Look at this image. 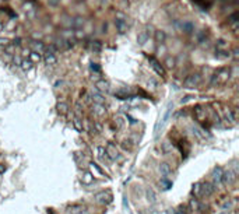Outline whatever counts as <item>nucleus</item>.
<instances>
[{"label":"nucleus","instance_id":"nucleus-34","mask_svg":"<svg viewBox=\"0 0 239 214\" xmlns=\"http://www.w3.org/2000/svg\"><path fill=\"white\" fill-rule=\"evenodd\" d=\"M10 45V42H8V39L7 38H0V46H8Z\"/></svg>","mask_w":239,"mask_h":214},{"label":"nucleus","instance_id":"nucleus-44","mask_svg":"<svg viewBox=\"0 0 239 214\" xmlns=\"http://www.w3.org/2000/svg\"><path fill=\"white\" fill-rule=\"evenodd\" d=\"M176 214H178V213H176Z\"/></svg>","mask_w":239,"mask_h":214},{"label":"nucleus","instance_id":"nucleus-13","mask_svg":"<svg viewBox=\"0 0 239 214\" xmlns=\"http://www.w3.org/2000/svg\"><path fill=\"white\" fill-rule=\"evenodd\" d=\"M69 213L70 214H88V210L82 206H71L69 207Z\"/></svg>","mask_w":239,"mask_h":214},{"label":"nucleus","instance_id":"nucleus-16","mask_svg":"<svg viewBox=\"0 0 239 214\" xmlns=\"http://www.w3.org/2000/svg\"><path fill=\"white\" fill-rule=\"evenodd\" d=\"M73 126L77 132H82L84 130V125H82V119L80 116H74L73 118Z\"/></svg>","mask_w":239,"mask_h":214},{"label":"nucleus","instance_id":"nucleus-41","mask_svg":"<svg viewBox=\"0 0 239 214\" xmlns=\"http://www.w3.org/2000/svg\"><path fill=\"white\" fill-rule=\"evenodd\" d=\"M4 171H6V167L3 164H0V174H4Z\"/></svg>","mask_w":239,"mask_h":214},{"label":"nucleus","instance_id":"nucleus-14","mask_svg":"<svg viewBox=\"0 0 239 214\" xmlns=\"http://www.w3.org/2000/svg\"><path fill=\"white\" fill-rule=\"evenodd\" d=\"M92 112L97 115V116H104L105 113H106V109L104 105H99V104H94V107H92Z\"/></svg>","mask_w":239,"mask_h":214},{"label":"nucleus","instance_id":"nucleus-15","mask_svg":"<svg viewBox=\"0 0 239 214\" xmlns=\"http://www.w3.org/2000/svg\"><path fill=\"white\" fill-rule=\"evenodd\" d=\"M195 116L197 120H204L206 119V109H203L201 107H196L195 108Z\"/></svg>","mask_w":239,"mask_h":214},{"label":"nucleus","instance_id":"nucleus-10","mask_svg":"<svg viewBox=\"0 0 239 214\" xmlns=\"http://www.w3.org/2000/svg\"><path fill=\"white\" fill-rule=\"evenodd\" d=\"M95 88H97V91L98 93H108L109 91V83L105 81V80H99V81H97L95 84Z\"/></svg>","mask_w":239,"mask_h":214},{"label":"nucleus","instance_id":"nucleus-8","mask_svg":"<svg viewBox=\"0 0 239 214\" xmlns=\"http://www.w3.org/2000/svg\"><path fill=\"white\" fill-rule=\"evenodd\" d=\"M171 111H172V104H169L168 105V108H166V112L164 113V118H162V120L159 122V123H157V126H155V133H158V129H159V126L162 127L165 123H166V120L169 119V116H171Z\"/></svg>","mask_w":239,"mask_h":214},{"label":"nucleus","instance_id":"nucleus-23","mask_svg":"<svg viewBox=\"0 0 239 214\" xmlns=\"http://www.w3.org/2000/svg\"><path fill=\"white\" fill-rule=\"evenodd\" d=\"M45 62L46 64H55L57 62L56 55H52V53H45Z\"/></svg>","mask_w":239,"mask_h":214},{"label":"nucleus","instance_id":"nucleus-7","mask_svg":"<svg viewBox=\"0 0 239 214\" xmlns=\"http://www.w3.org/2000/svg\"><path fill=\"white\" fill-rule=\"evenodd\" d=\"M215 78H217V83L221 81V83H225L228 78H229V71L226 69H221L215 73Z\"/></svg>","mask_w":239,"mask_h":214},{"label":"nucleus","instance_id":"nucleus-18","mask_svg":"<svg viewBox=\"0 0 239 214\" xmlns=\"http://www.w3.org/2000/svg\"><path fill=\"white\" fill-rule=\"evenodd\" d=\"M92 181H94V176H92V174L91 172H84V175H82L81 178V182L82 183H85V185H90V183H92Z\"/></svg>","mask_w":239,"mask_h":214},{"label":"nucleus","instance_id":"nucleus-11","mask_svg":"<svg viewBox=\"0 0 239 214\" xmlns=\"http://www.w3.org/2000/svg\"><path fill=\"white\" fill-rule=\"evenodd\" d=\"M235 181V172L233 171H226L222 174V182L225 185H231Z\"/></svg>","mask_w":239,"mask_h":214},{"label":"nucleus","instance_id":"nucleus-26","mask_svg":"<svg viewBox=\"0 0 239 214\" xmlns=\"http://www.w3.org/2000/svg\"><path fill=\"white\" fill-rule=\"evenodd\" d=\"M116 27H118V31H119L120 34H123V32L126 31V24H125L123 20H116Z\"/></svg>","mask_w":239,"mask_h":214},{"label":"nucleus","instance_id":"nucleus-25","mask_svg":"<svg viewBox=\"0 0 239 214\" xmlns=\"http://www.w3.org/2000/svg\"><path fill=\"white\" fill-rule=\"evenodd\" d=\"M20 66H21V69H23V70H25V71H27V70H30L32 67V63H31V60H30V59H23V60H21V63H20Z\"/></svg>","mask_w":239,"mask_h":214},{"label":"nucleus","instance_id":"nucleus-9","mask_svg":"<svg viewBox=\"0 0 239 214\" xmlns=\"http://www.w3.org/2000/svg\"><path fill=\"white\" fill-rule=\"evenodd\" d=\"M214 190H215V188H214V185H211V183H203L201 185V195H204V196H211L214 193Z\"/></svg>","mask_w":239,"mask_h":214},{"label":"nucleus","instance_id":"nucleus-32","mask_svg":"<svg viewBox=\"0 0 239 214\" xmlns=\"http://www.w3.org/2000/svg\"><path fill=\"white\" fill-rule=\"evenodd\" d=\"M217 57H218V59H226V57H229V52H225V50H218Z\"/></svg>","mask_w":239,"mask_h":214},{"label":"nucleus","instance_id":"nucleus-40","mask_svg":"<svg viewBox=\"0 0 239 214\" xmlns=\"http://www.w3.org/2000/svg\"><path fill=\"white\" fill-rule=\"evenodd\" d=\"M91 69L94 70V71H97V73H99V67H98L97 64H92V66H91Z\"/></svg>","mask_w":239,"mask_h":214},{"label":"nucleus","instance_id":"nucleus-20","mask_svg":"<svg viewBox=\"0 0 239 214\" xmlns=\"http://www.w3.org/2000/svg\"><path fill=\"white\" fill-rule=\"evenodd\" d=\"M148 38H150V35H148V32H147V31L140 32V34H138V38H137L138 44H140V45H144L145 42L148 41Z\"/></svg>","mask_w":239,"mask_h":214},{"label":"nucleus","instance_id":"nucleus-22","mask_svg":"<svg viewBox=\"0 0 239 214\" xmlns=\"http://www.w3.org/2000/svg\"><path fill=\"white\" fill-rule=\"evenodd\" d=\"M56 108H57V112L60 113V115H64V113H67V111H69V105L66 102H59Z\"/></svg>","mask_w":239,"mask_h":214},{"label":"nucleus","instance_id":"nucleus-29","mask_svg":"<svg viewBox=\"0 0 239 214\" xmlns=\"http://www.w3.org/2000/svg\"><path fill=\"white\" fill-rule=\"evenodd\" d=\"M115 126H116L118 129H122V127L125 126V119H123L122 116H116V118H115Z\"/></svg>","mask_w":239,"mask_h":214},{"label":"nucleus","instance_id":"nucleus-30","mask_svg":"<svg viewBox=\"0 0 239 214\" xmlns=\"http://www.w3.org/2000/svg\"><path fill=\"white\" fill-rule=\"evenodd\" d=\"M225 119L229 122V123H233L235 122V116L232 115L231 109H225Z\"/></svg>","mask_w":239,"mask_h":214},{"label":"nucleus","instance_id":"nucleus-5","mask_svg":"<svg viewBox=\"0 0 239 214\" xmlns=\"http://www.w3.org/2000/svg\"><path fill=\"white\" fill-rule=\"evenodd\" d=\"M222 174H224V171L221 167H215L213 170V181L215 185H220L222 182Z\"/></svg>","mask_w":239,"mask_h":214},{"label":"nucleus","instance_id":"nucleus-12","mask_svg":"<svg viewBox=\"0 0 239 214\" xmlns=\"http://www.w3.org/2000/svg\"><path fill=\"white\" fill-rule=\"evenodd\" d=\"M31 48H32V52H37V53H42L45 52V46L41 41H32L31 42Z\"/></svg>","mask_w":239,"mask_h":214},{"label":"nucleus","instance_id":"nucleus-37","mask_svg":"<svg viewBox=\"0 0 239 214\" xmlns=\"http://www.w3.org/2000/svg\"><path fill=\"white\" fill-rule=\"evenodd\" d=\"M13 45H14V46H20V45H21V39H20V38L14 39V41H13Z\"/></svg>","mask_w":239,"mask_h":214},{"label":"nucleus","instance_id":"nucleus-4","mask_svg":"<svg viewBox=\"0 0 239 214\" xmlns=\"http://www.w3.org/2000/svg\"><path fill=\"white\" fill-rule=\"evenodd\" d=\"M90 95H91V102H94V104L104 105V104H105V101H106V100H105V97L101 94V93H98L97 90H95V91H92Z\"/></svg>","mask_w":239,"mask_h":214},{"label":"nucleus","instance_id":"nucleus-38","mask_svg":"<svg viewBox=\"0 0 239 214\" xmlns=\"http://www.w3.org/2000/svg\"><path fill=\"white\" fill-rule=\"evenodd\" d=\"M161 183H162L164 186H165L164 189H169V188H171V183H169V182H166V181H161Z\"/></svg>","mask_w":239,"mask_h":214},{"label":"nucleus","instance_id":"nucleus-3","mask_svg":"<svg viewBox=\"0 0 239 214\" xmlns=\"http://www.w3.org/2000/svg\"><path fill=\"white\" fill-rule=\"evenodd\" d=\"M105 151H106V157H109L112 161H115V160H118V158H119V153H118V150H116V145L113 144V143H108Z\"/></svg>","mask_w":239,"mask_h":214},{"label":"nucleus","instance_id":"nucleus-42","mask_svg":"<svg viewBox=\"0 0 239 214\" xmlns=\"http://www.w3.org/2000/svg\"><path fill=\"white\" fill-rule=\"evenodd\" d=\"M229 207H231V203H229V201H226L225 204L222 206V208H224V210H226V208H229Z\"/></svg>","mask_w":239,"mask_h":214},{"label":"nucleus","instance_id":"nucleus-28","mask_svg":"<svg viewBox=\"0 0 239 214\" xmlns=\"http://www.w3.org/2000/svg\"><path fill=\"white\" fill-rule=\"evenodd\" d=\"M193 195L196 196V197H199V196H201V183H195L193 185Z\"/></svg>","mask_w":239,"mask_h":214},{"label":"nucleus","instance_id":"nucleus-21","mask_svg":"<svg viewBox=\"0 0 239 214\" xmlns=\"http://www.w3.org/2000/svg\"><path fill=\"white\" fill-rule=\"evenodd\" d=\"M28 56H30V60H31L32 64H34V63H38V62H41V60H42V56H41V53L32 52V50H31V53H30Z\"/></svg>","mask_w":239,"mask_h":214},{"label":"nucleus","instance_id":"nucleus-1","mask_svg":"<svg viewBox=\"0 0 239 214\" xmlns=\"http://www.w3.org/2000/svg\"><path fill=\"white\" fill-rule=\"evenodd\" d=\"M200 81H201L200 74L195 73V74H190V76H188V77L185 78V81H183V87L185 88H195V87H197V85L200 84Z\"/></svg>","mask_w":239,"mask_h":214},{"label":"nucleus","instance_id":"nucleus-17","mask_svg":"<svg viewBox=\"0 0 239 214\" xmlns=\"http://www.w3.org/2000/svg\"><path fill=\"white\" fill-rule=\"evenodd\" d=\"M159 172H161L164 176L171 175V172H172V170H171V165L168 162H161V164H159Z\"/></svg>","mask_w":239,"mask_h":214},{"label":"nucleus","instance_id":"nucleus-27","mask_svg":"<svg viewBox=\"0 0 239 214\" xmlns=\"http://www.w3.org/2000/svg\"><path fill=\"white\" fill-rule=\"evenodd\" d=\"M97 157L99 160H104L106 157V151H105V147H97Z\"/></svg>","mask_w":239,"mask_h":214},{"label":"nucleus","instance_id":"nucleus-24","mask_svg":"<svg viewBox=\"0 0 239 214\" xmlns=\"http://www.w3.org/2000/svg\"><path fill=\"white\" fill-rule=\"evenodd\" d=\"M172 150H173L172 143H169V141H164L162 143V153L164 154H169V153H172Z\"/></svg>","mask_w":239,"mask_h":214},{"label":"nucleus","instance_id":"nucleus-36","mask_svg":"<svg viewBox=\"0 0 239 214\" xmlns=\"http://www.w3.org/2000/svg\"><path fill=\"white\" fill-rule=\"evenodd\" d=\"M91 165H92V167H94L95 170H97V171H98V172H99L101 175H104V171L101 170V168H99V167H98V165H97V164H94V162H91Z\"/></svg>","mask_w":239,"mask_h":214},{"label":"nucleus","instance_id":"nucleus-19","mask_svg":"<svg viewBox=\"0 0 239 214\" xmlns=\"http://www.w3.org/2000/svg\"><path fill=\"white\" fill-rule=\"evenodd\" d=\"M145 195H147V199H148L151 203H157V195H155V192H154L151 188H148L145 190Z\"/></svg>","mask_w":239,"mask_h":214},{"label":"nucleus","instance_id":"nucleus-39","mask_svg":"<svg viewBox=\"0 0 239 214\" xmlns=\"http://www.w3.org/2000/svg\"><path fill=\"white\" fill-rule=\"evenodd\" d=\"M84 100H85V102H87V104H90V102H91V95L85 94V95H84Z\"/></svg>","mask_w":239,"mask_h":214},{"label":"nucleus","instance_id":"nucleus-31","mask_svg":"<svg viewBox=\"0 0 239 214\" xmlns=\"http://www.w3.org/2000/svg\"><path fill=\"white\" fill-rule=\"evenodd\" d=\"M155 38H157L158 42H164V41H165V32H164V31H157Z\"/></svg>","mask_w":239,"mask_h":214},{"label":"nucleus","instance_id":"nucleus-6","mask_svg":"<svg viewBox=\"0 0 239 214\" xmlns=\"http://www.w3.org/2000/svg\"><path fill=\"white\" fill-rule=\"evenodd\" d=\"M150 63H151V67L155 70V73L159 76H165V70H164V67L161 66V63L158 62V60H155L154 57H150Z\"/></svg>","mask_w":239,"mask_h":214},{"label":"nucleus","instance_id":"nucleus-35","mask_svg":"<svg viewBox=\"0 0 239 214\" xmlns=\"http://www.w3.org/2000/svg\"><path fill=\"white\" fill-rule=\"evenodd\" d=\"M173 63H175V60L171 59V57H168V60H166V66H168V67H173V66H175Z\"/></svg>","mask_w":239,"mask_h":214},{"label":"nucleus","instance_id":"nucleus-33","mask_svg":"<svg viewBox=\"0 0 239 214\" xmlns=\"http://www.w3.org/2000/svg\"><path fill=\"white\" fill-rule=\"evenodd\" d=\"M91 48H92V50H94V52H99V50H101V44L98 42V41H95V42H92V44H91Z\"/></svg>","mask_w":239,"mask_h":214},{"label":"nucleus","instance_id":"nucleus-2","mask_svg":"<svg viewBox=\"0 0 239 214\" xmlns=\"http://www.w3.org/2000/svg\"><path fill=\"white\" fill-rule=\"evenodd\" d=\"M95 200L101 203V204H108V203L112 201V195L109 192H99V193L95 195Z\"/></svg>","mask_w":239,"mask_h":214},{"label":"nucleus","instance_id":"nucleus-43","mask_svg":"<svg viewBox=\"0 0 239 214\" xmlns=\"http://www.w3.org/2000/svg\"><path fill=\"white\" fill-rule=\"evenodd\" d=\"M1 30H3V24L0 23V31H1Z\"/></svg>","mask_w":239,"mask_h":214}]
</instances>
